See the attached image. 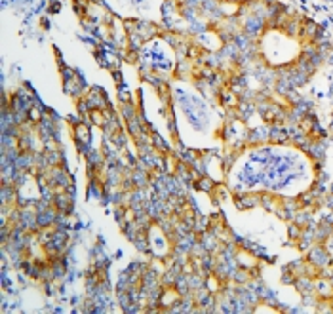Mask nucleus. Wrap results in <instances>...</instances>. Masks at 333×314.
<instances>
[{"instance_id":"393cba45","label":"nucleus","mask_w":333,"mask_h":314,"mask_svg":"<svg viewBox=\"0 0 333 314\" xmlns=\"http://www.w3.org/2000/svg\"><path fill=\"white\" fill-rule=\"evenodd\" d=\"M61 10V2L59 0H50V8H48V12L50 14H57Z\"/></svg>"},{"instance_id":"5701e85b","label":"nucleus","mask_w":333,"mask_h":314,"mask_svg":"<svg viewBox=\"0 0 333 314\" xmlns=\"http://www.w3.org/2000/svg\"><path fill=\"white\" fill-rule=\"evenodd\" d=\"M295 278H297V276H295V274H293V272H291L288 267H284V269H282V276H280V282H282L284 286H293Z\"/></svg>"},{"instance_id":"1a4fd4ad","label":"nucleus","mask_w":333,"mask_h":314,"mask_svg":"<svg viewBox=\"0 0 333 314\" xmlns=\"http://www.w3.org/2000/svg\"><path fill=\"white\" fill-rule=\"evenodd\" d=\"M314 280H316V278H311V276H307V274L297 276V278H295V282H293V288L301 293V295L316 293L314 292Z\"/></svg>"},{"instance_id":"b1692460","label":"nucleus","mask_w":333,"mask_h":314,"mask_svg":"<svg viewBox=\"0 0 333 314\" xmlns=\"http://www.w3.org/2000/svg\"><path fill=\"white\" fill-rule=\"evenodd\" d=\"M111 74H112V80H114V84H116V86L126 84V82H124V78H122V70H120V69H118V70H114V72H111Z\"/></svg>"},{"instance_id":"a211bd4d","label":"nucleus","mask_w":333,"mask_h":314,"mask_svg":"<svg viewBox=\"0 0 333 314\" xmlns=\"http://www.w3.org/2000/svg\"><path fill=\"white\" fill-rule=\"evenodd\" d=\"M307 265H309V261L303 257V259H295V261H291V263H288L286 267H288L295 276H303V274H307Z\"/></svg>"},{"instance_id":"4be33fe9","label":"nucleus","mask_w":333,"mask_h":314,"mask_svg":"<svg viewBox=\"0 0 333 314\" xmlns=\"http://www.w3.org/2000/svg\"><path fill=\"white\" fill-rule=\"evenodd\" d=\"M89 118H91V124L93 126H97V128L103 130V126H105V114H103V111H91L89 112Z\"/></svg>"},{"instance_id":"ddd939ff","label":"nucleus","mask_w":333,"mask_h":314,"mask_svg":"<svg viewBox=\"0 0 333 314\" xmlns=\"http://www.w3.org/2000/svg\"><path fill=\"white\" fill-rule=\"evenodd\" d=\"M151 145H153V149L155 151H158L160 155H168V153H172V147H170V143L162 137V135L158 134L156 130H153L151 132Z\"/></svg>"},{"instance_id":"9d476101","label":"nucleus","mask_w":333,"mask_h":314,"mask_svg":"<svg viewBox=\"0 0 333 314\" xmlns=\"http://www.w3.org/2000/svg\"><path fill=\"white\" fill-rule=\"evenodd\" d=\"M272 157V149L261 145V147H253L251 153H249V160L251 162H257V164H268V160Z\"/></svg>"},{"instance_id":"aec40b11","label":"nucleus","mask_w":333,"mask_h":314,"mask_svg":"<svg viewBox=\"0 0 333 314\" xmlns=\"http://www.w3.org/2000/svg\"><path fill=\"white\" fill-rule=\"evenodd\" d=\"M116 97H118V103H128V101H133V93L130 91V88H128L126 84L116 86Z\"/></svg>"},{"instance_id":"0eeeda50","label":"nucleus","mask_w":333,"mask_h":314,"mask_svg":"<svg viewBox=\"0 0 333 314\" xmlns=\"http://www.w3.org/2000/svg\"><path fill=\"white\" fill-rule=\"evenodd\" d=\"M261 145H268V124L247 130V147L253 149V147H261Z\"/></svg>"},{"instance_id":"cd10ccee","label":"nucleus","mask_w":333,"mask_h":314,"mask_svg":"<svg viewBox=\"0 0 333 314\" xmlns=\"http://www.w3.org/2000/svg\"><path fill=\"white\" fill-rule=\"evenodd\" d=\"M225 2H228V4H238V6H240V4H247L249 0H225Z\"/></svg>"},{"instance_id":"a878e982","label":"nucleus","mask_w":333,"mask_h":314,"mask_svg":"<svg viewBox=\"0 0 333 314\" xmlns=\"http://www.w3.org/2000/svg\"><path fill=\"white\" fill-rule=\"evenodd\" d=\"M324 246H326V249L330 251V255H332V259H333V234L328 236V240L324 242Z\"/></svg>"},{"instance_id":"dca6fc26","label":"nucleus","mask_w":333,"mask_h":314,"mask_svg":"<svg viewBox=\"0 0 333 314\" xmlns=\"http://www.w3.org/2000/svg\"><path fill=\"white\" fill-rule=\"evenodd\" d=\"M137 111H139V107H137V103H135V101L120 103V107H118V112H120V116H122V120H124V122H126V120H132L133 116L137 114Z\"/></svg>"},{"instance_id":"6e6552de","label":"nucleus","mask_w":333,"mask_h":314,"mask_svg":"<svg viewBox=\"0 0 333 314\" xmlns=\"http://www.w3.org/2000/svg\"><path fill=\"white\" fill-rule=\"evenodd\" d=\"M217 103H219V107H225L227 111L228 109H236L238 103H240V97L230 90L228 86H223L221 90H219V93H217Z\"/></svg>"},{"instance_id":"9b49d317","label":"nucleus","mask_w":333,"mask_h":314,"mask_svg":"<svg viewBox=\"0 0 333 314\" xmlns=\"http://www.w3.org/2000/svg\"><path fill=\"white\" fill-rule=\"evenodd\" d=\"M234 111H236V118H238V120L247 122V120L257 112V109H255V103H253V101H240L238 107H236Z\"/></svg>"},{"instance_id":"2eb2a0df","label":"nucleus","mask_w":333,"mask_h":314,"mask_svg":"<svg viewBox=\"0 0 333 314\" xmlns=\"http://www.w3.org/2000/svg\"><path fill=\"white\" fill-rule=\"evenodd\" d=\"M130 137H132V135L128 134V130H126V126H124V128L116 130V132L111 135V141L118 147V149H128V141H130Z\"/></svg>"},{"instance_id":"f03ea898","label":"nucleus","mask_w":333,"mask_h":314,"mask_svg":"<svg viewBox=\"0 0 333 314\" xmlns=\"http://www.w3.org/2000/svg\"><path fill=\"white\" fill-rule=\"evenodd\" d=\"M305 259L311 263V265H314L318 270H322V269H326L330 263H332L333 259H332V255H330V251L326 249V246L324 244H312L311 249L305 253Z\"/></svg>"},{"instance_id":"412c9836","label":"nucleus","mask_w":333,"mask_h":314,"mask_svg":"<svg viewBox=\"0 0 333 314\" xmlns=\"http://www.w3.org/2000/svg\"><path fill=\"white\" fill-rule=\"evenodd\" d=\"M301 232H303V228L299 227V225H295L293 221H289L288 223V240L295 246V242L299 240V236H301Z\"/></svg>"},{"instance_id":"20e7f679","label":"nucleus","mask_w":333,"mask_h":314,"mask_svg":"<svg viewBox=\"0 0 333 314\" xmlns=\"http://www.w3.org/2000/svg\"><path fill=\"white\" fill-rule=\"evenodd\" d=\"M63 91H65L67 95H70L72 99L84 97V95L88 93V84H86L82 72H78L76 78H72V80H69V82H63Z\"/></svg>"},{"instance_id":"f257e3e1","label":"nucleus","mask_w":333,"mask_h":314,"mask_svg":"<svg viewBox=\"0 0 333 314\" xmlns=\"http://www.w3.org/2000/svg\"><path fill=\"white\" fill-rule=\"evenodd\" d=\"M240 25H242V31H244L249 38H253V40H261L263 35L268 33L265 19H261V17H257V16H253V14L245 16L244 19L240 21Z\"/></svg>"},{"instance_id":"f8f14e48","label":"nucleus","mask_w":333,"mask_h":314,"mask_svg":"<svg viewBox=\"0 0 333 314\" xmlns=\"http://www.w3.org/2000/svg\"><path fill=\"white\" fill-rule=\"evenodd\" d=\"M215 185H217V183L213 181L211 175H202L200 179H196L193 183V189L198 191V192H204V194H211L213 189H215Z\"/></svg>"},{"instance_id":"f3484780","label":"nucleus","mask_w":333,"mask_h":314,"mask_svg":"<svg viewBox=\"0 0 333 314\" xmlns=\"http://www.w3.org/2000/svg\"><path fill=\"white\" fill-rule=\"evenodd\" d=\"M232 282H234L236 286H247V284L251 282L249 269H245V267H238V269L234 270V274H232Z\"/></svg>"},{"instance_id":"bb28decb","label":"nucleus","mask_w":333,"mask_h":314,"mask_svg":"<svg viewBox=\"0 0 333 314\" xmlns=\"http://www.w3.org/2000/svg\"><path fill=\"white\" fill-rule=\"evenodd\" d=\"M86 2H88L89 6H105L101 0H86Z\"/></svg>"},{"instance_id":"7ed1b4c3","label":"nucleus","mask_w":333,"mask_h":314,"mask_svg":"<svg viewBox=\"0 0 333 314\" xmlns=\"http://www.w3.org/2000/svg\"><path fill=\"white\" fill-rule=\"evenodd\" d=\"M232 200L236 209L240 211H247V209H253L259 206V191H251V189H245L240 192H234L232 194Z\"/></svg>"},{"instance_id":"6ab92c4d","label":"nucleus","mask_w":333,"mask_h":314,"mask_svg":"<svg viewBox=\"0 0 333 314\" xmlns=\"http://www.w3.org/2000/svg\"><path fill=\"white\" fill-rule=\"evenodd\" d=\"M78 72H80V70H76V69L70 67V65H67V63L59 67V76H61V82H69V80L76 78V76H78Z\"/></svg>"},{"instance_id":"423d86ee","label":"nucleus","mask_w":333,"mask_h":314,"mask_svg":"<svg viewBox=\"0 0 333 314\" xmlns=\"http://www.w3.org/2000/svg\"><path fill=\"white\" fill-rule=\"evenodd\" d=\"M59 217V211L55 206H46V208H38L36 209V219H38V227L40 228H48V227H55Z\"/></svg>"},{"instance_id":"4468645a","label":"nucleus","mask_w":333,"mask_h":314,"mask_svg":"<svg viewBox=\"0 0 333 314\" xmlns=\"http://www.w3.org/2000/svg\"><path fill=\"white\" fill-rule=\"evenodd\" d=\"M293 223L299 225L301 228H305V227L314 223V213H312L311 209H297V213L293 217Z\"/></svg>"},{"instance_id":"c85d7f7f","label":"nucleus","mask_w":333,"mask_h":314,"mask_svg":"<svg viewBox=\"0 0 333 314\" xmlns=\"http://www.w3.org/2000/svg\"><path fill=\"white\" fill-rule=\"evenodd\" d=\"M40 25H42V27H44V29H48V27H50V21H48V19H46V17H42V21H40Z\"/></svg>"},{"instance_id":"39448f33","label":"nucleus","mask_w":333,"mask_h":314,"mask_svg":"<svg viewBox=\"0 0 333 314\" xmlns=\"http://www.w3.org/2000/svg\"><path fill=\"white\" fill-rule=\"evenodd\" d=\"M53 206L57 208L59 213H63V215H72V211H74V194H70V192H67V191L55 192V196H53Z\"/></svg>"}]
</instances>
